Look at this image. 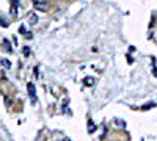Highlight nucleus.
<instances>
[{"label":"nucleus","mask_w":157,"mask_h":141,"mask_svg":"<svg viewBox=\"0 0 157 141\" xmlns=\"http://www.w3.org/2000/svg\"><path fill=\"white\" fill-rule=\"evenodd\" d=\"M35 8L38 11H46L47 9V2H46V0H36V2H35Z\"/></svg>","instance_id":"obj_1"},{"label":"nucleus","mask_w":157,"mask_h":141,"mask_svg":"<svg viewBox=\"0 0 157 141\" xmlns=\"http://www.w3.org/2000/svg\"><path fill=\"white\" fill-rule=\"evenodd\" d=\"M29 93H30V96H32V100L35 102L36 96H35V86H33V83H29Z\"/></svg>","instance_id":"obj_2"},{"label":"nucleus","mask_w":157,"mask_h":141,"mask_svg":"<svg viewBox=\"0 0 157 141\" xmlns=\"http://www.w3.org/2000/svg\"><path fill=\"white\" fill-rule=\"evenodd\" d=\"M88 132H90V133H93V132H94V124L91 122V121H90V129H88Z\"/></svg>","instance_id":"obj_3"},{"label":"nucleus","mask_w":157,"mask_h":141,"mask_svg":"<svg viewBox=\"0 0 157 141\" xmlns=\"http://www.w3.org/2000/svg\"><path fill=\"white\" fill-rule=\"evenodd\" d=\"M0 20H2V24H3V27H8V20L2 16V17H0Z\"/></svg>","instance_id":"obj_4"},{"label":"nucleus","mask_w":157,"mask_h":141,"mask_svg":"<svg viewBox=\"0 0 157 141\" xmlns=\"http://www.w3.org/2000/svg\"><path fill=\"white\" fill-rule=\"evenodd\" d=\"M93 83H94L93 79H85V85H93Z\"/></svg>","instance_id":"obj_5"},{"label":"nucleus","mask_w":157,"mask_h":141,"mask_svg":"<svg viewBox=\"0 0 157 141\" xmlns=\"http://www.w3.org/2000/svg\"><path fill=\"white\" fill-rule=\"evenodd\" d=\"M36 20H38V19H36V16H35V14H32V16H30V22H32V24H35Z\"/></svg>","instance_id":"obj_6"},{"label":"nucleus","mask_w":157,"mask_h":141,"mask_svg":"<svg viewBox=\"0 0 157 141\" xmlns=\"http://www.w3.org/2000/svg\"><path fill=\"white\" fill-rule=\"evenodd\" d=\"M2 63H3V66H5V68H6V69H8V68H10V61H8V60H3V61H2Z\"/></svg>","instance_id":"obj_7"},{"label":"nucleus","mask_w":157,"mask_h":141,"mask_svg":"<svg viewBox=\"0 0 157 141\" xmlns=\"http://www.w3.org/2000/svg\"><path fill=\"white\" fill-rule=\"evenodd\" d=\"M29 50H30L29 47H25V49H24V55H25V57H29V54H30V52H29Z\"/></svg>","instance_id":"obj_8"},{"label":"nucleus","mask_w":157,"mask_h":141,"mask_svg":"<svg viewBox=\"0 0 157 141\" xmlns=\"http://www.w3.org/2000/svg\"><path fill=\"white\" fill-rule=\"evenodd\" d=\"M3 44H5V49H6V50H8V52H11V47H10V44H8V43H6V41H5V43H3Z\"/></svg>","instance_id":"obj_9"},{"label":"nucleus","mask_w":157,"mask_h":141,"mask_svg":"<svg viewBox=\"0 0 157 141\" xmlns=\"http://www.w3.org/2000/svg\"><path fill=\"white\" fill-rule=\"evenodd\" d=\"M14 2V6H17V3H19V0H13Z\"/></svg>","instance_id":"obj_10"}]
</instances>
